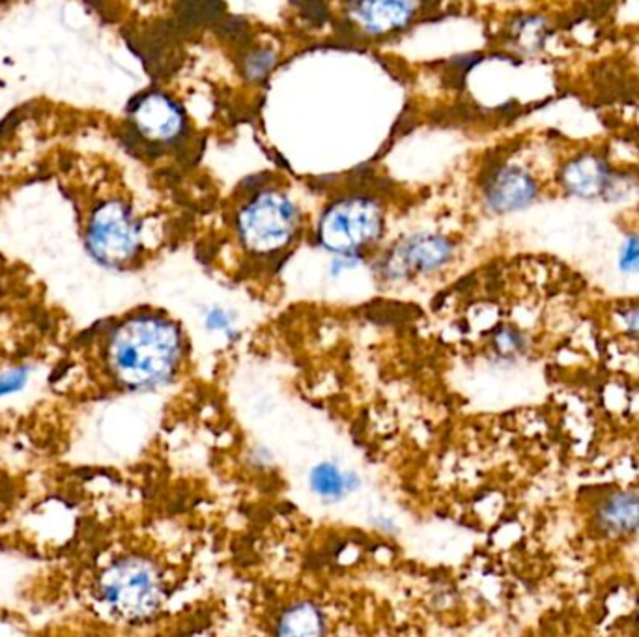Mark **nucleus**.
<instances>
[{
	"label": "nucleus",
	"instance_id": "obj_1",
	"mask_svg": "<svg viewBox=\"0 0 639 637\" xmlns=\"http://www.w3.org/2000/svg\"><path fill=\"white\" fill-rule=\"evenodd\" d=\"M180 333L157 316H137L114 329L109 366L120 384L148 389L167 382L180 361Z\"/></svg>",
	"mask_w": 639,
	"mask_h": 637
},
{
	"label": "nucleus",
	"instance_id": "obj_2",
	"mask_svg": "<svg viewBox=\"0 0 639 637\" xmlns=\"http://www.w3.org/2000/svg\"><path fill=\"white\" fill-rule=\"evenodd\" d=\"M299 211L285 193L266 189L247 200L238 216V232L253 253H274L298 232Z\"/></svg>",
	"mask_w": 639,
	"mask_h": 637
},
{
	"label": "nucleus",
	"instance_id": "obj_3",
	"mask_svg": "<svg viewBox=\"0 0 639 637\" xmlns=\"http://www.w3.org/2000/svg\"><path fill=\"white\" fill-rule=\"evenodd\" d=\"M384 229V211L371 197H346L323 211L318 242L333 253L352 254L373 243Z\"/></svg>",
	"mask_w": 639,
	"mask_h": 637
},
{
	"label": "nucleus",
	"instance_id": "obj_4",
	"mask_svg": "<svg viewBox=\"0 0 639 637\" xmlns=\"http://www.w3.org/2000/svg\"><path fill=\"white\" fill-rule=\"evenodd\" d=\"M87 242L96 261L111 267L124 266L137 254L141 229L124 202L107 200L90 217Z\"/></svg>",
	"mask_w": 639,
	"mask_h": 637
},
{
	"label": "nucleus",
	"instance_id": "obj_5",
	"mask_svg": "<svg viewBox=\"0 0 639 637\" xmlns=\"http://www.w3.org/2000/svg\"><path fill=\"white\" fill-rule=\"evenodd\" d=\"M107 604L128 619H141L156 609L162 596L156 570L143 561H122L103 578Z\"/></svg>",
	"mask_w": 639,
	"mask_h": 637
},
{
	"label": "nucleus",
	"instance_id": "obj_6",
	"mask_svg": "<svg viewBox=\"0 0 639 637\" xmlns=\"http://www.w3.org/2000/svg\"><path fill=\"white\" fill-rule=\"evenodd\" d=\"M539 176L526 163L503 160L486 174L483 184L484 205L497 216L528 210L540 197Z\"/></svg>",
	"mask_w": 639,
	"mask_h": 637
},
{
	"label": "nucleus",
	"instance_id": "obj_7",
	"mask_svg": "<svg viewBox=\"0 0 639 637\" xmlns=\"http://www.w3.org/2000/svg\"><path fill=\"white\" fill-rule=\"evenodd\" d=\"M614 171L608 155L598 150L574 152L559 165L558 184L561 191L577 200H604Z\"/></svg>",
	"mask_w": 639,
	"mask_h": 637
},
{
	"label": "nucleus",
	"instance_id": "obj_8",
	"mask_svg": "<svg viewBox=\"0 0 639 637\" xmlns=\"http://www.w3.org/2000/svg\"><path fill=\"white\" fill-rule=\"evenodd\" d=\"M131 117L139 133L152 143H173L186 124L180 106L163 92L144 94L131 107Z\"/></svg>",
	"mask_w": 639,
	"mask_h": 637
},
{
	"label": "nucleus",
	"instance_id": "obj_9",
	"mask_svg": "<svg viewBox=\"0 0 639 637\" xmlns=\"http://www.w3.org/2000/svg\"><path fill=\"white\" fill-rule=\"evenodd\" d=\"M348 15L366 34L387 36L410 25L416 0H352Z\"/></svg>",
	"mask_w": 639,
	"mask_h": 637
},
{
	"label": "nucleus",
	"instance_id": "obj_10",
	"mask_svg": "<svg viewBox=\"0 0 639 637\" xmlns=\"http://www.w3.org/2000/svg\"><path fill=\"white\" fill-rule=\"evenodd\" d=\"M453 254V245L436 234H419L410 238L393 254V267L404 272H432L443 266Z\"/></svg>",
	"mask_w": 639,
	"mask_h": 637
},
{
	"label": "nucleus",
	"instance_id": "obj_11",
	"mask_svg": "<svg viewBox=\"0 0 639 637\" xmlns=\"http://www.w3.org/2000/svg\"><path fill=\"white\" fill-rule=\"evenodd\" d=\"M596 527L612 539L639 531V490H619L596 510Z\"/></svg>",
	"mask_w": 639,
	"mask_h": 637
},
{
	"label": "nucleus",
	"instance_id": "obj_12",
	"mask_svg": "<svg viewBox=\"0 0 639 637\" xmlns=\"http://www.w3.org/2000/svg\"><path fill=\"white\" fill-rule=\"evenodd\" d=\"M510 36L515 40V45L524 53H539L548 37H550V23L548 19L539 15H529L516 21Z\"/></svg>",
	"mask_w": 639,
	"mask_h": 637
},
{
	"label": "nucleus",
	"instance_id": "obj_13",
	"mask_svg": "<svg viewBox=\"0 0 639 637\" xmlns=\"http://www.w3.org/2000/svg\"><path fill=\"white\" fill-rule=\"evenodd\" d=\"M322 631V617L312 606H298L286 613L280 623V634L286 636H315Z\"/></svg>",
	"mask_w": 639,
	"mask_h": 637
},
{
	"label": "nucleus",
	"instance_id": "obj_14",
	"mask_svg": "<svg viewBox=\"0 0 639 637\" xmlns=\"http://www.w3.org/2000/svg\"><path fill=\"white\" fill-rule=\"evenodd\" d=\"M312 488L323 497H341L346 492L348 476L342 475L335 465H318L311 476Z\"/></svg>",
	"mask_w": 639,
	"mask_h": 637
},
{
	"label": "nucleus",
	"instance_id": "obj_15",
	"mask_svg": "<svg viewBox=\"0 0 639 637\" xmlns=\"http://www.w3.org/2000/svg\"><path fill=\"white\" fill-rule=\"evenodd\" d=\"M619 270L625 275H639V234H628L619 249Z\"/></svg>",
	"mask_w": 639,
	"mask_h": 637
},
{
	"label": "nucleus",
	"instance_id": "obj_16",
	"mask_svg": "<svg viewBox=\"0 0 639 637\" xmlns=\"http://www.w3.org/2000/svg\"><path fill=\"white\" fill-rule=\"evenodd\" d=\"M274 51H253V53L245 58V74H247L251 79H262L269 69L274 68Z\"/></svg>",
	"mask_w": 639,
	"mask_h": 637
},
{
	"label": "nucleus",
	"instance_id": "obj_17",
	"mask_svg": "<svg viewBox=\"0 0 639 637\" xmlns=\"http://www.w3.org/2000/svg\"><path fill=\"white\" fill-rule=\"evenodd\" d=\"M496 347L503 355H513L526 348V339L515 329H503L496 337Z\"/></svg>",
	"mask_w": 639,
	"mask_h": 637
},
{
	"label": "nucleus",
	"instance_id": "obj_18",
	"mask_svg": "<svg viewBox=\"0 0 639 637\" xmlns=\"http://www.w3.org/2000/svg\"><path fill=\"white\" fill-rule=\"evenodd\" d=\"M26 377H29V371L26 369H15V371L2 374L0 376V396L12 395V393H18L19 389H23Z\"/></svg>",
	"mask_w": 639,
	"mask_h": 637
},
{
	"label": "nucleus",
	"instance_id": "obj_19",
	"mask_svg": "<svg viewBox=\"0 0 639 637\" xmlns=\"http://www.w3.org/2000/svg\"><path fill=\"white\" fill-rule=\"evenodd\" d=\"M623 323H625L628 333L639 339V307H630V309L625 310L623 312Z\"/></svg>",
	"mask_w": 639,
	"mask_h": 637
}]
</instances>
